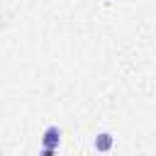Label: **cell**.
Returning <instances> with one entry per match:
<instances>
[{"label":"cell","mask_w":156,"mask_h":156,"mask_svg":"<svg viewBox=\"0 0 156 156\" xmlns=\"http://www.w3.org/2000/svg\"><path fill=\"white\" fill-rule=\"evenodd\" d=\"M112 144H115V136H112L110 132H100V134L95 136V141H93V146H95L98 151H110Z\"/></svg>","instance_id":"obj_2"},{"label":"cell","mask_w":156,"mask_h":156,"mask_svg":"<svg viewBox=\"0 0 156 156\" xmlns=\"http://www.w3.org/2000/svg\"><path fill=\"white\" fill-rule=\"evenodd\" d=\"M41 144H44V149H58V144H61V129L56 127V124H51V127H46L44 129V134H41Z\"/></svg>","instance_id":"obj_1"},{"label":"cell","mask_w":156,"mask_h":156,"mask_svg":"<svg viewBox=\"0 0 156 156\" xmlns=\"http://www.w3.org/2000/svg\"><path fill=\"white\" fill-rule=\"evenodd\" d=\"M39 156H56V151H54V149H41Z\"/></svg>","instance_id":"obj_3"}]
</instances>
